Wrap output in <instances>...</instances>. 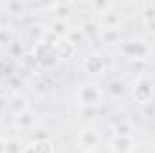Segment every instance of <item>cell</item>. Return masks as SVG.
I'll use <instances>...</instances> for the list:
<instances>
[{
  "label": "cell",
  "mask_w": 155,
  "mask_h": 153,
  "mask_svg": "<svg viewBox=\"0 0 155 153\" xmlns=\"http://www.w3.org/2000/svg\"><path fill=\"white\" fill-rule=\"evenodd\" d=\"M33 58H35V63H38L40 67L43 69H52L54 65H58V56L54 52V47L49 45V43H43V41H36L35 47H33Z\"/></svg>",
  "instance_id": "obj_1"
},
{
  "label": "cell",
  "mask_w": 155,
  "mask_h": 153,
  "mask_svg": "<svg viewBox=\"0 0 155 153\" xmlns=\"http://www.w3.org/2000/svg\"><path fill=\"white\" fill-rule=\"evenodd\" d=\"M123 50L132 61H146L152 54V47L143 38H132L130 41H126Z\"/></svg>",
  "instance_id": "obj_2"
},
{
  "label": "cell",
  "mask_w": 155,
  "mask_h": 153,
  "mask_svg": "<svg viewBox=\"0 0 155 153\" xmlns=\"http://www.w3.org/2000/svg\"><path fill=\"white\" fill-rule=\"evenodd\" d=\"M76 99L81 106H97L101 101V90L96 83H83L76 90Z\"/></svg>",
  "instance_id": "obj_3"
},
{
  "label": "cell",
  "mask_w": 155,
  "mask_h": 153,
  "mask_svg": "<svg viewBox=\"0 0 155 153\" xmlns=\"http://www.w3.org/2000/svg\"><path fill=\"white\" fill-rule=\"evenodd\" d=\"M97 144H99V132L94 126H85L78 133V146L83 151H94Z\"/></svg>",
  "instance_id": "obj_4"
},
{
  "label": "cell",
  "mask_w": 155,
  "mask_h": 153,
  "mask_svg": "<svg viewBox=\"0 0 155 153\" xmlns=\"http://www.w3.org/2000/svg\"><path fill=\"white\" fill-rule=\"evenodd\" d=\"M132 96L135 99V103L139 105H150L153 101V85L148 79H139L132 90Z\"/></svg>",
  "instance_id": "obj_5"
},
{
  "label": "cell",
  "mask_w": 155,
  "mask_h": 153,
  "mask_svg": "<svg viewBox=\"0 0 155 153\" xmlns=\"http://www.w3.org/2000/svg\"><path fill=\"white\" fill-rule=\"evenodd\" d=\"M54 52L58 56V61H69V60H72L76 56L78 45L72 43L69 38H63L54 45Z\"/></svg>",
  "instance_id": "obj_6"
},
{
  "label": "cell",
  "mask_w": 155,
  "mask_h": 153,
  "mask_svg": "<svg viewBox=\"0 0 155 153\" xmlns=\"http://www.w3.org/2000/svg\"><path fill=\"white\" fill-rule=\"evenodd\" d=\"M105 67H107V61H105V58H103L101 54H97V52L87 56L85 61H83L85 72H88V74H92V76H99V74L105 70Z\"/></svg>",
  "instance_id": "obj_7"
},
{
  "label": "cell",
  "mask_w": 155,
  "mask_h": 153,
  "mask_svg": "<svg viewBox=\"0 0 155 153\" xmlns=\"http://www.w3.org/2000/svg\"><path fill=\"white\" fill-rule=\"evenodd\" d=\"M135 148V139L134 135L123 137V135H114L110 139V150L112 153H132Z\"/></svg>",
  "instance_id": "obj_8"
},
{
  "label": "cell",
  "mask_w": 155,
  "mask_h": 153,
  "mask_svg": "<svg viewBox=\"0 0 155 153\" xmlns=\"http://www.w3.org/2000/svg\"><path fill=\"white\" fill-rule=\"evenodd\" d=\"M22 153H56V150H54V144H52L49 139L38 137V139L27 142V144L24 146Z\"/></svg>",
  "instance_id": "obj_9"
},
{
  "label": "cell",
  "mask_w": 155,
  "mask_h": 153,
  "mask_svg": "<svg viewBox=\"0 0 155 153\" xmlns=\"http://www.w3.org/2000/svg\"><path fill=\"white\" fill-rule=\"evenodd\" d=\"M13 124H15V128L20 130V132H29V130H33L35 124H36V114L29 108V110H25V112H22V114L15 115Z\"/></svg>",
  "instance_id": "obj_10"
},
{
  "label": "cell",
  "mask_w": 155,
  "mask_h": 153,
  "mask_svg": "<svg viewBox=\"0 0 155 153\" xmlns=\"http://www.w3.org/2000/svg\"><path fill=\"white\" fill-rule=\"evenodd\" d=\"M52 13H54V20H63L69 22L71 15L74 13V4L72 2H56L51 5Z\"/></svg>",
  "instance_id": "obj_11"
},
{
  "label": "cell",
  "mask_w": 155,
  "mask_h": 153,
  "mask_svg": "<svg viewBox=\"0 0 155 153\" xmlns=\"http://www.w3.org/2000/svg\"><path fill=\"white\" fill-rule=\"evenodd\" d=\"M7 108L13 115H18L25 110H29V99L24 94H15L9 101H7Z\"/></svg>",
  "instance_id": "obj_12"
},
{
  "label": "cell",
  "mask_w": 155,
  "mask_h": 153,
  "mask_svg": "<svg viewBox=\"0 0 155 153\" xmlns=\"http://www.w3.org/2000/svg\"><path fill=\"white\" fill-rule=\"evenodd\" d=\"M97 25H99L101 29H119V25H121V16L112 9V11H108V13H105V15L99 16Z\"/></svg>",
  "instance_id": "obj_13"
},
{
  "label": "cell",
  "mask_w": 155,
  "mask_h": 153,
  "mask_svg": "<svg viewBox=\"0 0 155 153\" xmlns=\"http://www.w3.org/2000/svg\"><path fill=\"white\" fill-rule=\"evenodd\" d=\"M99 40H101V43L103 45H107V47H116L121 43V31L119 29H101V33H99Z\"/></svg>",
  "instance_id": "obj_14"
},
{
  "label": "cell",
  "mask_w": 155,
  "mask_h": 153,
  "mask_svg": "<svg viewBox=\"0 0 155 153\" xmlns=\"http://www.w3.org/2000/svg\"><path fill=\"white\" fill-rule=\"evenodd\" d=\"M71 29H72V27L69 25V22H63V20H52L51 25H49V31L60 40L67 38L69 33H71Z\"/></svg>",
  "instance_id": "obj_15"
},
{
  "label": "cell",
  "mask_w": 155,
  "mask_h": 153,
  "mask_svg": "<svg viewBox=\"0 0 155 153\" xmlns=\"http://www.w3.org/2000/svg\"><path fill=\"white\" fill-rule=\"evenodd\" d=\"M90 7H92V11L96 13V15H105V13H108V11H112L114 7H116V4L114 2H107V0H97V2H92L90 4Z\"/></svg>",
  "instance_id": "obj_16"
},
{
  "label": "cell",
  "mask_w": 155,
  "mask_h": 153,
  "mask_svg": "<svg viewBox=\"0 0 155 153\" xmlns=\"http://www.w3.org/2000/svg\"><path fill=\"white\" fill-rule=\"evenodd\" d=\"M114 135H123V137H130L134 135V126L128 121H119L114 124Z\"/></svg>",
  "instance_id": "obj_17"
},
{
  "label": "cell",
  "mask_w": 155,
  "mask_h": 153,
  "mask_svg": "<svg viewBox=\"0 0 155 153\" xmlns=\"http://www.w3.org/2000/svg\"><path fill=\"white\" fill-rule=\"evenodd\" d=\"M5 11L9 15H22L25 9H27V4L22 2V0H11V2H5Z\"/></svg>",
  "instance_id": "obj_18"
},
{
  "label": "cell",
  "mask_w": 155,
  "mask_h": 153,
  "mask_svg": "<svg viewBox=\"0 0 155 153\" xmlns=\"http://www.w3.org/2000/svg\"><path fill=\"white\" fill-rule=\"evenodd\" d=\"M141 16H143V24L153 22L155 20V2H146L141 9Z\"/></svg>",
  "instance_id": "obj_19"
},
{
  "label": "cell",
  "mask_w": 155,
  "mask_h": 153,
  "mask_svg": "<svg viewBox=\"0 0 155 153\" xmlns=\"http://www.w3.org/2000/svg\"><path fill=\"white\" fill-rule=\"evenodd\" d=\"M25 144H22L18 139H5V153H22Z\"/></svg>",
  "instance_id": "obj_20"
},
{
  "label": "cell",
  "mask_w": 155,
  "mask_h": 153,
  "mask_svg": "<svg viewBox=\"0 0 155 153\" xmlns=\"http://www.w3.org/2000/svg\"><path fill=\"white\" fill-rule=\"evenodd\" d=\"M97 114H99L97 106H81V110H79L81 119H85V121H92L94 117H97Z\"/></svg>",
  "instance_id": "obj_21"
},
{
  "label": "cell",
  "mask_w": 155,
  "mask_h": 153,
  "mask_svg": "<svg viewBox=\"0 0 155 153\" xmlns=\"http://www.w3.org/2000/svg\"><path fill=\"white\" fill-rule=\"evenodd\" d=\"M79 29H81V33H83V36L87 38V36H92V34H96L97 33V24H94V22H85V24H81L79 25Z\"/></svg>",
  "instance_id": "obj_22"
},
{
  "label": "cell",
  "mask_w": 155,
  "mask_h": 153,
  "mask_svg": "<svg viewBox=\"0 0 155 153\" xmlns=\"http://www.w3.org/2000/svg\"><path fill=\"white\" fill-rule=\"evenodd\" d=\"M108 92H110L114 97H121V96L124 94V85H123L121 81H112V83L108 85Z\"/></svg>",
  "instance_id": "obj_23"
},
{
  "label": "cell",
  "mask_w": 155,
  "mask_h": 153,
  "mask_svg": "<svg viewBox=\"0 0 155 153\" xmlns=\"http://www.w3.org/2000/svg\"><path fill=\"white\" fill-rule=\"evenodd\" d=\"M67 38L71 40V41H72V43H79V41H81V40L85 38V36H83V33H81V29H79V27H78V29H71V33H69V36H67Z\"/></svg>",
  "instance_id": "obj_24"
},
{
  "label": "cell",
  "mask_w": 155,
  "mask_h": 153,
  "mask_svg": "<svg viewBox=\"0 0 155 153\" xmlns=\"http://www.w3.org/2000/svg\"><path fill=\"white\" fill-rule=\"evenodd\" d=\"M0 43H11V33L7 29H0Z\"/></svg>",
  "instance_id": "obj_25"
},
{
  "label": "cell",
  "mask_w": 155,
  "mask_h": 153,
  "mask_svg": "<svg viewBox=\"0 0 155 153\" xmlns=\"http://www.w3.org/2000/svg\"><path fill=\"white\" fill-rule=\"evenodd\" d=\"M33 88H35L36 92H40V94H45V92L49 90V86H45V83H43V81H38V83H36Z\"/></svg>",
  "instance_id": "obj_26"
},
{
  "label": "cell",
  "mask_w": 155,
  "mask_h": 153,
  "mask_svg": "<svg viewBox=\"0 0 155 153\" xmlns=\"http://www.w3.org/2000/svg\"><path fill=\"white\" fill-rule=\"evenodd\" d=\"M144 27H146V31H148L150 34H153V36H155V20H153V22H148V24H144Z\"/></svg>",
  "instance_id": "obj_27"
},
{
  "label": "cell",
  "mask_w": 155,
  "mask_h": 153,
  "mask_svg": "<svg viewBox=\"0 0 155 153\" xmlns=\"http://www.w3.org/2000/svg\"><path fill=\"white\" fill-rule=\"evenodd\" d=\"M0 153H5V139L0 137Z\"/></svg>",
  "instance_id": "obj_28"
},
{
  "label": "cell",
  "mask_w": 155,
  "mask_h": 153,
  "mask_svg": "<svg viewBox=\"0 0 155 153\" xmlns=\"http://www.w3.org/2000/svg\"><path fill=\"white\" fill-rule=\"evenodd\" d=\"M83 153H97V151H96V150H94V151H83Z\"/></svg>",
  "instance_id": "obj_29"
}]
</instances>
